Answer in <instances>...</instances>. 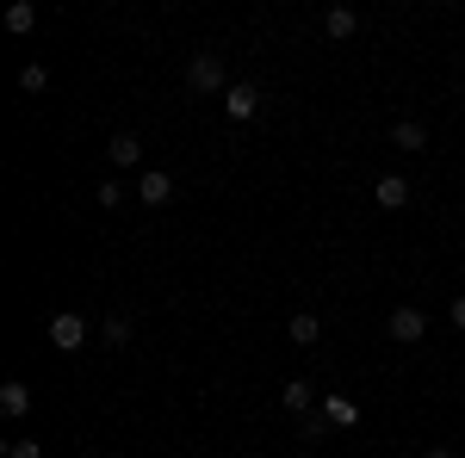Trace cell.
<instances>
[{
  "mask_svg": "<svg viewBox=\"0 0 465 458\" xmlns=\"http://www.w3.org/2000/svg\"><path fill=\"white\" fill-rule=\"evenodd\" d=\"M186 87H199V93H230V87H223V56H217V50L193 56V69H186Z\"/></svg>",
  "mask_w": 465,
  "mask_h": 458,
  "instance_id": "6da1fadb",
  "label": "cell"
},
{
  "mask_svg": "<svg viewBox=\"0 0 465 458\" xmlns=\"http://www.w3.org/2000/svg\"><path fill=\"white\" fill-rule=\"evenodd\" d=\"M50 347H56V353H81V347H87V317L63 310V317L50 322Z\"/></svg>",
  "mask_w": 465,
  "mask_h": 458,
  "instance_id": "7a4b0ae2",
  "label": "cell"
},
{
  "mask_svg": "<svg viewBox=\"0 0 465 458\" xmlns=\"http://www.w3.org/2000/svg\"><path fill=\"white\" fill-rule=\"evenodd\" d=\"M385 328H391V341H397V347H416V341L429 335V317L403 304V310H391V322H385Z\"/></svg>",
  "mask_w": 465,
  "mask_h": 458,
  "instance_id": "3957f363",
  "label": "cell"
},
{
  "mask_svg": "<svg viewBox=\"0 0 465 458\" xmlns=\"http://www.w3.org/2000/svg\"><path fill=\"white\" fill-rule=\"evenodd\" d=\"M223 112H230V124H242L261 112V87L254 81H230V93H223Z\"/></svg>",
  "mask_w": 465,
  "mask_h": 458,
  "instance_id": "277c9868",
  "label": "cell"
},
{
  "mask_svg": "<svg viewBox=\"0 0 465 458\" xmlns=\"http://www.w3.org/2000/svg\"><path fill=\"white\" fill-rule=\"evenodd\" d=\"M168 199H174V174L149 168V174L137 180V205H168Z\"/></svg>",
  "mask_w": 465,
  "mask_h": 458,
  "instance_id": "5b68a950",
  "label": "cell"
},
{
  "mask_svg": "<svg viewBox=\"0 0 465 458\" xmlns=\"http://www.w3.org/2000/svg\"><path fill=\"white\" fill-rule=\"evenodd\" d=\"M106 161L118 168V174H124V168H137V161H143V142L131 137V131H118V137L106 142Z\"/></svg>",
  "mask_w": 465,
  "mask_h": 458,
  "instance_id": "8992f818",
  "label": "cell"
},
{
  "mask_svg": "<svg viewBox=\"0 0 465 458\" xmlns=\"http://www.w3.org/2000/svg\"><path fill=\"white\" fill-rule=\"evenodd\" d=\"M372 199H379L385 211H403V205H410V180H403V174H385L379 186H372Z\"/></svg>",
  "mask_w": 465,
  "mask_h": 458,
  "instance_id": "52a82bcc",
  "label": "cell"
},
{
  "mask_svg": "<svg viewBox=\"0 0 465 458\" xmlns=\"http://www.w3.org/2000/svg\"><path fill=\"white\" fill-rule=\"evenodd\" d=\"M0 409H6V415H32V385L6 378V385H0Z\"/></svg>",
  "mask_w": 465,
  "mask_h": 458,
  "instance_id": "ba28073f",
  "label": "cell"
},
{
  "mask_svg": "<svg viewBox=\"0 0 465 458\" xmlns=\"http://www.w3.org/2000/svg\"><path fill=\"white\" fill-rule=\"evenodd\" d=\"M322 32H329V37H354L360 32V13H354V6H329V13H322Z\"/></svg>",
  "mask_w": 465,
  "mask_h": 458,
  "instance_id": "9c48e42d",
  "label": "cell"
},
{
  "mask_svg": "<svg viewBox=\"0 0 465 458\" xmlns=\"http://www.w3.org/2000/svg\"><path fill=\"white\" fill-rule=\"evenodd\" d=\"M322 422H329V427H354L360 422V403H348V396H322Z\"/></svg>",
  "mask_w": 465,
  "mask_h": 458,
  "instance_id": "30bf717a",
  "label": "cell"
},
{
  "mask_svg": "<svg viewBox=\"0 0 465 458\" xmlns=\"http://www.w3.org/2000/svg\"><path fill=\"white\" fill-rule=\"evenodd\" d=\"M391 142H397V149H410V155H416V149H429V131H422L416 118H403V124L391 131Z\"/></svg>",
  "mask_w": 465,
  "mask_h": 458,
  "instance_id": "8fae6325",
  "label": "cell"
},
{
  "mask_svg": "<svg viewBox=\"0 0 465 458\" xmlns=\"http://www.w3.org/2000/svg\"><path fill=\"white\" fill-rule=\"evenodd\" d=\"M286 335H292V341H298V347H311V341H317V335H322V322L311 317V310H298V317L286 322Z\"/></svg>",
  "mask_w": 465,
  "mask_h": 458,
  "instance_id": "7c38bea8",
  "label": "cell"
},
{
  "mask_svg": "<svg viewBox=\"0 0 465 458\" xmlns=\"http://www.w3.org/2000/svg\"><path fill=\"white\" fill-rule=\"evenodd\" d=\"M6 32H37V6L32 0H13V6H6Z\"/></svg>",
  "mask_w": 465,
  "mask_h": 458,
  "instance_id": "4fadbf2b",
  "label": "cell"
},
{
  "mask_svg": "<svg viewBox=\"0 0 465 458\" xmlns=\"http://www.w3.org/2000/svg\"><path fill=\"white\" fill-rule=\"evenodd\" d=\"M311 403H317V390L304 385V378H292V385H286V409H292V415H311Z\"/></svg>",
  "mask_w": 465,
  "mask_h": 458,
  "instance_id": "5bb4252c",
  "label": "cell"
},
{
  "mask_svg": "<svg viewBox=\"0 0 465 458\" xmlns=\"http://www.w3.org/2000/svg\"><path fill=\"white\" fill-rule=\"evenodd\" d=\"M19 87H25V93H44V87H50V69H44V63H25V69H19Z\"/></svg>",
  "mask_w": 465,
  "mask_h": 458,
  "instance_id": "9a60e30c",
  "label": "cell"
},
{
  "mask_svg": "<svg viewBox=\"0 0 465 458\" xmlns=\"http://www.w3.org/2000/svg\"><path fill=\"white\" fill-rule=\"evenodd\" d=\"M94 199H100L106 211H118V205H124V186H118V180H100V192H94Z\"/></svg>",
  "mask_w": 465,
  "mask_h": 458,
  "instance_id": "2e32d148",
  "label": "cell"
},
{
  "mask_svg": "<svg viewBox=\"0 0 465 458\" xmlns=\"http://www.w3.org/2000/svg\"><path fill=\"white\" fill-rule=\"evenodd\" d=\"M6 458H44L37 440H6Z\"/></svg>",
  "mask_w": 465,
  "mask_h": 458,
  "instance_id": "e0dca14e",
  "label": "cell"
},
{
  "mask_svg": "<svg viewBox=\"0 0 465 458\" xmlns=\"http://www.w3.org/2000/svg\"><path fill=\"white\" fill-rule=\"evenodd\" d=\"M106 341H112V347H124V341H131V322L112 317V322H106Z\"/></svg>",
  "mask_w": 465,
  "mask_h": 458,
  "instance_id": "ac0fdd59",
  "label": "cell"
},
{
  "mask_svg": "<svg viewBox=\"0 0 465 458\" xmlns=\"http://www.w3.org/2000/svg\"><path fill=\"white\" fill-rule=\"evenodd\" d=\"M453 328H465V297H453Z\"/></svg>",
  "mask_w": 465,
  "mask_h": 458,
  "instance_id": "d6986e66",
  "label": "cell"
},
{
  "mask_svg": "<svg viewBox=\"0 0 465 458\" xmlns=\"http://www.w3.org/2000/svg\"><path fill=\"white\" fill-rule=\"evenodd\" d=\"M422 458H453V453H447V446H429V453H422Z\"/></svg>",
  "mask_w": 465,
  "mask_h": 458,
  "instance_id": "ffe728a7",
  "label": "cell"
}]
</instances>
